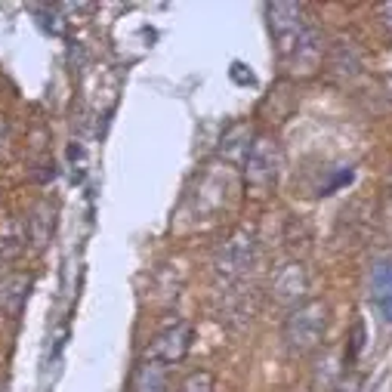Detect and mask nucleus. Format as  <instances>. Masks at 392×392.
I'll return each mask as SVG.
<instances>
[{
	"mask_svg": "<svg viewBox=\"0 0 392 392\" xmlns=\"http://www.w3.org/2000/svg\"><path fill=\"white\" fill-rule=\"evenodd\" d=\"M179 392H216V380L210 371H192L189 377L183 380Z\"/></svg>",
	"mask_w": 392,
	"mask_h": 392,
	"instance_id": "18",
	"label": "nucleus"
},
{
	"mask_svg": "<svg viewBox=\"0 0 392 392\" xmlns=\"http://www.w3.org/2000/svg\"><path fill=\"white\" fill-rule=\"evenodd\" d=\"M321 53H325V44H321V34H318V28L312 25H306L303 31V37H300V46H296V53H294V65H300L303 72H312V68H318L321 65Z\"/></svg>",
	"mask_w": 392,
	"mask_h": 392,
	"instance_id": "16",
	"label": "nucleus"
},
{
	"mask_svg": "<svg viewBox=\"0 0 392 392\" xmlns=\"http://www.w3.org/2000/svg\"><path fill=\"white\" fill-rule=\"evenodd\" d=\"M371 300L380 315L392 321V260H380L371 272Z\"/></svg>",
	"mask_w": 392,
	"mask_h": 392,
	"instance_id": "14",
	"label": "nucleus"
},
{
	"mask_svg": "<svg viewBox=\"0 0 392 392\" xmlns=\"http://www.w3.org/2000/svg\"><path fill=\"white\" fill-rule=\"evenodd\" d=\"M254 315H256V294L250 287L238 285V281H235V287H226L223 296H219V321H226L232 327H244Z\"/></svg>",
	"mask_w": 392,
	"mask_h": 392,
	"instance_id": "7",
	"label": "nucleus"
},
{
	"mask_svg": "<svg viewBox=\"0 0 392 392\" xmlns=\"http://www.w3.org/2000/svg\"><path fill=\"white\" fill-rule=\"evenodd\" d=\"M28 247V226L19 216L0 219V260H15Z\"/></svg>",
	"mask_w": 392,
	"mask_h": 392,
	"instance_id": "13",
	"label": "nucleus"
},
{
	"mask_svg": "<svg viewBox=\"0 0 392 392\" xmlns=\"http://www.w3.org/2000/svg\"><path fill=\"white\" fill-rule=\"evenodd\" d=\"M192 343H195V327L189 321H174L170 327H164V331L155 337L152 343H148L145 349V358H152V362H161V365H179L185 355L192 352Z\"/></svg>",
	"mask_w": 392,
	"mask_h": 392,
	"instance_id": "5",
	"label": "nucleus"
},
{
	"mask_svg": "<svg viewBox=\"0 0 392 392\" xmlns=\"http://www.w3.org/2000/svg\"><path fill=\"white\" fill-rule=\"evenodd\" d=\"M285 167V158H281V148L275 139L269 136H256L254 145H250V155L244 161V176L250 185L256 189H269V185L278 183V174Z\"/></svg>",
	"mask_w": 392,
	"mask_h": 392,
	"instance_id": "4",
	"label": "nucleus"
},
{
	"mask_svg": "<svg viewBox=\"0 0 392 392\" xmlns=\"http://www.w3.org/2000/svg\"><path fill=\"white\" fill-rule=\"evenodd\" d=\"M31 285L34 278L31 275H10L0 281V312L6 318H19L22 309L28 303V294H31Z\"/></svg>",
	"mask_w": 392,
	"mask_h": 392,
	"instance_id": "10",
	"label": "nucleus"
},
{
	"mask_svg": "<svg viewBox=\"0 0 392 392\" xmlns=\"http://www.w3.org/2000/svg\"><path fill=\"white\" fill-rule=\"evenodd\" d=\"M0 392H10V389H6V380H0Z\"/></svg>",
	"mask_w": 392,
	"mask_h": 392,
	"instance_id": "24",
	"label": "nucleus"
},
{
	"mask_svg": "<svg viewBox=\"0 0 392 392\" xmlns=\"http://www.w3.org/2000/svg\"><path fill=\"white\" fill-rule=\"evenodd\" d=\"M6 152H10V124L6 117H0V161L6 158Z\"/></svg>",
	"mask_w": 392,
	"mask_h": 392,
	"instance_id": "20",
	"label": "nucleus"
},
{
	"mask_svg": "<svg viewBox=\"0 0 392 392\" xmlns=\"http://www.w3.org/2000/svg\"><path fill=\"white\" fill-rule=\"evenodd\" d=\"M133 392H170V367L152 358H143L133 371Z\"/></svg>",
	"mask_w": 392,
	"mask_h": 392,
	"instance_id": "12",
	"label": "nucleus"
},
{
	"mask_svg": "<svg viewBox=\"0 0 392 392\" xmlns=\"http://www.w3.org/2000/svg\"><path fill=\"white\" fill-rule=\"evenodd\" d=\"M327 74L334 81H352L358 72H362V59H358V50L349 41H334L331 50H327Z\"/></svg>",
	"mask_w": 392,
	"mask_h": 392,
	"instance_id": "8",
	"label": "nucleus"
},
{
	"mask_svg": "<svg viewBox=\"0 0 392 392\" xmlns=\"http://www.w3.org/2000/svg\"><path fill=\"white\" fill-rule=\"evenodd\" d=\"M254 130L247 127V124H235L223 133V139H219V158L229 161V164H241L244 167L247 155H250V145H254Z\"/></svg>",
	"mask_w": 392,
	"mask_h": 392,
	"instance_id": "11",
	"label": "nucleus"
},
{
	"mask_svg": "<svg viewBox=\"0 0 392 392\" xmlns=\"http://www.w3.org/2000/svg\"><path fill=\"white\" fill-rule=\"evenodd\" d=\"M256 266V238L250 229H235L214 250V272L223 281H241Z\"/></svg>",
	"mask_w": 392,
	"mask_h": 392,
	"instance_id": "2",
	"label": "nucleus"
},
{
	"mask_svg": "<svg viewBox=\"0 0 392 392\" xmlns=\"http://www.w3.org/2000/svg\"><path fill=\"white\" fill-rule=\"evenodd\" d=\"M266 15H269V31H272V44H275V53L281 59L291 62L296 46H300V37L309 19L303 15L300 4H269L266 6Z\"/></svg>",
	"mask_w": 392,
	"mask_h": 392,
	"instance_id": "3",
	"label": "nucleus"
},
{
	"mask_svg": "<svg viewBox=\"0 0 392 392\" xmlns=\"http://www.w3.org/2000/svg\"><path fill=\"white\" fill-rule=\"evenodd\" d=\"M331 392H362V380L358 377H343Z\"/></svg>",
	"mask_w": 392,
	"mask_h": 392,
	"instance_id": "21",
	"label": "nucleus"
},
{
	"mask_svg": "<svg viewBox=\"0 0 392 392\" xmlns=\"http://www.w3.org/2000/svg\"><path fill=\"white\" fill-rule=\"evenodd\" d=\"M306 291H309V275L296 260L281 266L272 278V300L287 306V309H296L300 303H306Z\"/></svg>",
	"mask_w": 392,
	"mask_h": 392,
	"instance_id": "6",
	"label": "nucleus"
},
{
	"mask_svg": "<svg viewBox=\"0 0 392 392\" xmlns=\"http://www.w3.org/2000/svg\"><path fill=\"white\" fill-rule=\"evenodd\" d=\"M232 81H238V84H256V77L250 74V72H244V65H238V62H235V65H232Z\"/></svg>",
	"mask_w": 392,
	"mask_h": 392,
	"instance_id": "22",
	"label": "nucleus"
},
{
	"mask_svg": "<svg viewBox=\"0 0 392 392\" xmlns=\"http://www.w3.org/2000/svg\"><path fill=\"white\" fill-rule=\"evenodd\" d=\"M365 346H367V327L362 318H355L349 327V337H346V365H355L358 355L365 352Z\"/></svg>",
	"mask_w": 392,
	"mask_h": 392,
	"instance_id": "17",
	"label": "nucleus"
},
{
	"mask_svg": "<svg viewBox=\"0 0 392 392\" xmlns=\"http://www.w3.org/2000/svg\"><path fill=\"white\" fill-rule=\"evenodd\" d=\"M327 331V306L321 300H306L285 318V346L291 355H309L321 346Z\"/></svg>",
	"mask_w": 392,
	"mask_h": 392,
	"instance_id": "1",
	"label": "nucleus"
},
{
	"mask_svg": "<svg viewBox=\"0 0 392 392\" xmlns=\"http://www.w3.org/2000/svg\"><path fill=\"white\" fill-rule=\"evenodd\" d=\"M346 183H352V170H349V167H346V170H340V174H337V176L331 179V183L321 185V192H318V195H331L334 189H340V185H346Z\"/></svg>",
	"mask_w": 392,
	"mask_h": 392,
	"instance_id": "19",
	"label": "nucleus"
},
{
	"mask_svg": "<svg viewBox=\"0 0 392 392\" xmlns=\"http://www.w3.org/2000/svg\"><path fill=\"white\" fill-rule=\"evenodd\" d=\"M25 226H28V241L34 250H44L53 238V229H56V207L50 201H37L31 207V214L25 216Z\"/></svg>",
	"mask_w": 392,
	"mask_h": 392,
	"instance_id": "9",
	"label": "nucleus"
},
{
	"mask_svg": "<svg viewBox=\"0 0 392 392\" xmlns=\"http://www.w3.org/2000/svg\"><path fill=\"white\" fill-rule=\"evenodd\" d=\"M380 19H383V25L392 31V4H383L380 6Z\"/></svg>",
	"mask_w": 392,
	"mask_h": 392,
	"instance_id": "23",
	"label": "nucleus"
},
{
	"mask_svg": "<svg viewBox=\"0 0 392 392\" xmlns=\"http://www.w3.org/2000/svg\"><path fill=\"white\" fill-rule=\"evenodd\" d=\"M285 247H287V254L291 256H296V260H303V256L312 250V226H309V219L306 216H300V214L287 216V223H285Z\"/></svg>",
	"mask_w": 392,
	"mask_h": 392,
	"instance_id": "15",
	"label": "nucleus"
}]
</instances>
